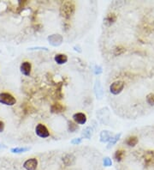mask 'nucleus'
Wrapping results in <instances>:
<instances>
[{
  "mask_svg": "<svg viewBox=\"0 0 154 170\" xmlns=\"http://www.w3.org/2000/svg\"><path fill=\"white\" fill-rule=\"evenodd\" d=\"M75 11V3L70 1H67L62 4L60 8V14L65 19H69L73 17Z\"/></svg>",
  "mask_w": 154,
  "mask_h": 170,
  "instance_id": "1",
  "label": "nucleus"
},
{
  "mask_svg": "<svg viewBox=\"0 0 154 170\" xmlns=\"http://www.w3.org/2000/svg\"><path fill=\"white\" fill-rule=\"evenodd\" d=\"M0 103L6 106H14L16 103V100L10 93H1L0 94Z\"/></svg>",
  "mask_w": 154,
  "mask_h": 170,
  "instance_id": "2",
  "label": "nucleus"
},
{
  "mask_svg": "<svg viewBox=\"0 0 154 170\" xmlns=\"http://www.w3.org/2000/svg\"><path fill=\"white\" fill-rule=\"evenodd\" d=\"M124 82L123 81H116L112 82L110 86V91L113 95H119L121 92L123 91L124 88Z\"/></svg>",
  "mask_w": 154,
  "mask_h": 170,
  "instance_id": "3",
  "label": "nucleus"
},
{
  "mask_svg": "<svg viewBox=\"0 0 154 170\" xmlns=\"http://www.w3.org/2000/svg\"><path fill=\"white\" fill-rule=\"evenodd\" d=\"M35 133L37 134L38 137H40L41 138H46L48 137H50V132L46 128V126L43 124H39L35 128Z\"/></svg>",
  "mask_w": 154,
  "mask_h": 170,
  "instance_id": "4",
  "label": "nucleus"
},
{
  "mask_svg": "<svg viewBox=\"0 0 154 170\" xmlns=\"http://www.w3.org/2000/svg\"><path fill=\"white\" fill-rule=\"evenodd\" d=\"M47 40L51 46L58 47V46H60L63 42V36L60 34H51L47 38Z\"/></svg>",
  "mask_w": 154,
  "mask_h": 170,
  "instance_id": "5",
  "label": "nucleus"
},
{
  "mask_svg": "<svg viewBox=\"0 0 154 170\" xmlns=\"http://www.w3.org/2000/svg\"><path fill=\"white\" fill-rule=\"evenodd\" d=\"M38 167V160L36 158L27 159L23 163V168L26 170H35Z\"/></svg>",
  "mask_w": 154,
  "mask_h": 170,
  "instance_id": "6",
  "label": "nucleus"
},
{
  "mask_svg": "<svg viewBox=\"0 0 154 170\" xmlns=\"http://www.w3.org/2000/svg\"><path fill=\"white\" fill-rule=\"evenodd\" d=\"M73 119L76 124L79 125H84L86 122V116L83 112H75L73 115Z\"/></svg>",
  "mask_w": 154,
  "mask_h": 170,
  "instance_id": "7",
  "label": "nucleus"
},
{
  "mask_svg": "<svg viewBox=\"0 0 154 170\" xmlns=\"http://www.w3.org/2000/svg\"><path fill=\"white\" fill-rule=\"evenodd\" d=\"M20 70L21 72L24 76L29 77L31 74V71H32V65H31V64L29 62L25 61L21 65Z\"/></svg>",
  "mask_w": 154,
  "mask_h": 170,
  "instance_id": "8",
  "label": "nucleus"
},
{
  "mask_svg": "<svg viewBox=\"0 0 154 170\" xmlns=\"http://www.w3.org/2000/svg\"><path fill=\"white\" fill-rule=\"evenodd\" d=\"M63 162L65 166H73L75 162V157L73 154H65L63 157Z\"/></svg>",
  "mask_w": 154,
  "mask_h": 170,
  "instance_id": "9",
  "label": "nucleus"
},
{
  "mask_svg": "<svg viewBox=\"0 0 154 170\" xmlns=\"http://www.w3.org/2000/svg\"><path fill=\"white\" fill-rule=\"evenodd\" d=\"M116 21V14L110 13L108 14V15L105 17V18L104 19V22H105V24L107 27H109L110 25H112Z\"/></svg>",
  "mask_w": 154,
  "mask_h": 170,
  "instance_id": "10",
  "label": "nucleus"
},
{
  "mask_svg": "<svg viewBox=\"0 0 154 170\" xmlns=\"http://www.w3.org/2000/svg\"><path fill=\"white\" fill-rule=\"evenodd\" d=\"M54 60L58 65H63L68 61V57L63 53H58V54L55 55Z\"/></svg>",
  "mask_w": 154,
  "mask_h": 170,
  "instance_id": "11",
  "label": "nucleus"
},
{
  "mask_svg": "<svg viewBox=\"0 0 154 170\" xmlns=\"http://www.w3.org/2000/svg\"><path fill=\"white\" fill-rule=\"evenodd\" d=\"M64 110V107L60 104V103H54L53 105L51 107V112L53 113H59V112H62Z\"/></svg>",
  "mask_w": 154,
  "mask_h": 170,
  "instance_id": "12",
  "label": "nucleus"
},
{
  "mask_svg": "<svg viewBox=\"0 0 154 170\" xmlns=\"http://www.w3.org/2000/svg\"><path fill=\"white\" fill-rule=\"evenodd\" d=\"M112 138L111 136V133L108 132V131H103L101 134H100V141L103 143H106V142H109L110 138Z\"/></svg>",
  "mask_w": 154,
  "mask_h": 170,
  "instance_id": "13",
  "label": "nucleus"
},
{
  "mask_svg": "<svg viewBox=\"0 0 154 170\" xmlns=\"http://www.w3.org/2000/svg\"><path fill=\"white\" fill-rule=\"evenodd\" d=\"M139 142V140L137 138V137L135 136H131L129 138H128L126 140L127 145H128L130 147H134Z\"/></svg>",
  "mask_w": 154,
  "mask_h": 170,
  "instance_id": "14",
  "label": "nucleus"
},
{
  "mask_svg": "<svg viewBox=\"0 0 154 170\" xmlns=\"http://www.w3.org/2000/svg\"><path fill=\"white\" fill-rule=\"evenodd\" d=\"M124 156H125V151L123 150H116L114 155V159L116 160V162H121L123 159Z\"/></svg>",
  "mask_w": 154,
  "mask_h": 170,
  "instance_id": "15",
  "label": "nucleus"
},
{
  "mask_svg": "<svg viewBox=\"0 0 154 170\" xmlns=\"http://www.w3.org/2000/svg\"><path fill=\"white\" fill-rule=\"evenodd\" d=\"M68 129L70 132H75L76 130L78 129V126L76 125V123L73 122V121H70L68 120Z\"/></svg>",
  "mask_w": 154,
  "mask_h": 170,
  "instance_id": "16",
  "label": "nucleus"
},
{
  "mask_svg": "<svg viewBox=\"0 0 154 170\" xmlns=\"http://www.w3.org/2000/svg\"><path fill=\"white\" fill-rule=\"evenodd\" d=\"M120 137H121V133H119V134H116V135H115L114 137H112L111 138H110V140L109 141V147L108 148H110V147H112L115 143L119 140Z\"/></svg>",
  "mask_w": 154,
  "mask_h": 170,
  "instance_id": "17",
  "label": "nucleus"
},
{
  "mask_svg": "<svg viewBox=\"0 0 154 170\" xmlns=\"http://www.w3.org/2000/svg\"><path fill=\"white\" fill-rule=\"evenodd\" d=\"M82 135L84 136V138L89 139V138H91V136H92V128H91V127H86V128L83 131Z\"/></svg>",
  "mask_w": 154,
  "mask_h": 170,
  "instance_id": "18",
  "label": "nucleus"
},
{
  "mask_svg": "<svg viewBox=\"0 0 154 170\" xmlns=\"http://www.w3.org/2000/svg\"><path fill=\"white\" fill-rule=\"evenodd\" d=\"M124 52H125L124 48H123L122 46H118V47H116V48H115V49H114V54L116 55V56H117V55L123 54Z\"/></svg>",
  "mask_w": 154,
  "mask_h": 170,
  "instance_id": "19",
  "label": "nucleus"
},
{
  "mask_svg": "<svg viewBox=\"0 0 154 170\" xmlns=\"http://www.w3.org/2000/svg\"><path fill=\"white\" fill-rule=\"evenodd\" d=\"M147 103L151 106H154V93H150L147 96Z\"/></svg>",
  "mask_w": 154,
  "mask_h": 170,
  "instance_id": "20",
  "label": "nucleus"
},
{
  "mask_svg": "<svg viewBox=\"0 0 154 170\" xmlns=\"http://www.w3.org/2000/svg\"><path fill=\"white\" fill-rule=\"evenodd\" d=\"M28 150H29V148H15V149H12L11 151L13 153H23Z\"/></svg>",
  "mask_w": 154,
  "mask_h": 170,
  "instance_id": "21",
  "label": "nucleus"
},
{
  "mask_svg": "<svg viewBox=\"0 0 154 170\" xmlns=\"http://www.w3.org/2000/svg\"><path fill=\"white\" fill-rule=\"evenodd\" d=\"M112 165V162L110 159L109 157L104 158V166L105 167H110Z\"/></svg>",
  "mask_w": 154,
  "mask_h": 170,
  "instance_id": "22",
  "label": "nucleus"
},
{
  "mask_svg": "<svg viewBox=\"0 0 154 170\" xmlns=\"http://www.w3.org/2000/svg\"><path fill=\"white\" fill-rule=\"evenodd\" d=\"M82 143V138H75L71 141L72 144H79Z\"/></svg>",
  "mask_w": 154,
  "mask_h": 170,
  "instance_id": "23",
  "label": "nucleus"
},
{
  "mask_svg": "<svg viewBox=\"0 0 154 170\" xmlns=\"http://www.w3.org/2000/svg\"><path fill=\"white\" fill-rule=\"evenodd\" d=\"M3 130H4V123L2 120H0V132H2Z\"/></svg>",
  "mask_w": 154,
  "mask_h": 170,
  "instance_id": "24",
  "label": "nucleus"
}]
</instances>
